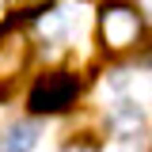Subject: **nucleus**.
<instances>
[{
  "instance_id": "obj_1",
  "label": "nucleus",
  "mask_w": 152,
  "mask_h": 152,
  "mask_svg": "<svg viewBox=\"0 0 152 152\" xmlns=\"http://www.w3.org/2000/svg\"><path fill=\"white\" fill-rule=\"evenodd\" d=\"M76 95H80V80L72 72H46L34 80L27 103L34 114H61L76 103Z\"/></svg>"
},
{
  "instance_id": "obj_9",
  "label": "nucleus",
  "mask_w": 152,
  "mask_h": 152,
  "mask_svg": "<svg viewBox=\"0 0 152 152\" xmlns=\"http://www.w3.org/2000/svg\"><path fill=\"white\" fill-rule=\"evenodd\" d=\"M65 152H88V148H65Z\"/></svg>"
},
{
  "instance_id": "obj_4",
  "label": "nucleus",
  "mask_w": 152,
  "mask_h": 152,
  "mask_svg": "<svg viewBox=\"0 0 152 152\" xmlns=\"http://www.w3.org/2000/svg\"><path fill=\"white\" fill-rule=\"evenodd\" d=\"M141 126H145V110H141L137 103H129V99H122L110 110V129L118 133V137H137Z\"/></svg>"
},
{
  "instance_id": "obj_6",
  "label": "nucleus",
  "mask_w": 152,
  "mask_h": 152,
  "mask_svg": "<svg viewBox=\"0 0 152 152\" xmlns=\"http://www.w3.org/2000/svg\"><path fill=\"white\" fill-rule=\"evenodd\" d=\"M38 31H42L46 38H61V34H65V15H61V12L42 15V19H38Z\"/></svg>"
},
{
  "instance_id": "obj_2",
  "label": "nucleus",
  "mask_w": 152,
  "mask_h": 152,
  "mask_svg": "<svg viewBox=\"0 0 152 152\" xmlns=\"http://www.w3.org/2000/svg\"><path fill=\"white\" fill-rule=\"evenodd\" d=\"M99 38L110 53H126L141 38V15L129 4H107L99 15Z\"/></svg>"
},
{
  "instance_id": "obj_3",
  "label": "nucleus",
  "mask_w": 152,
  "mask_h": 152,
  "mask_svg": "<svg viewBox=\"0 0 152 152\" xmlns=\"http://www.w3.org/2000/svg\"><path fill=\"white\" fill-rule=\"evenodd\" d=\"M27 53H31V46H27L23 31H4L0 34V95H8V84L23 72Z\"/></svg>"
},
{
  "instance_id": "obj_8",
  "label": "nucleus",
  "mask_w": 152,
  "mask_h": 152,
  "mask_svg": "<svg viewBox=\"0 0 152 152\" xmlns=\"http://www.w3.org/2000/svg\"><path fill=\"white\" fill-rule=\"evenodd\" d=\"M141 8H145V12H148V15H152V0H141Z\"/></svg>"
},
{
  "instance_id": "obj_7",
  "label": "nucleus",
  "mask_w": 152,
  "mask_h": 152,
  "mask_svg": "<svg viewBox=\"0 0 152 152\" xmlns=\"http://www.w3.org/2000/svg\"><path fill=\"white\" fill-rule=\"evenodd\" d=\"M0 4H4V12H12V8L15 12H31V8H42L46 0H0Z\"/></svg>"
},
{
  "instance_id": "obj_5",
  "label": "nucleus",
  "mask_w": 152,
  "mask_h": 152,
  "mask_svg": "<svg viewBox=\"0 0 152 152\" xmlns=\"http://www.w3.org/2000/svg\"><path fill=\"white\" fill-rule=\"evenodd\" d=\"M38 137H42V129H38L34 122H15L12 129L4 133L0 152H31V148L38 145Z\"/></svg>"
},
{
  "instance_id": "obj_10",
  "label": "nucleus",
  "mask_w": 152,
  "mask_h": 152,
  "mask_svg": "<svg viewBox=\"0 0 152 152\" xmlns=\"http://www.w3.org/2000/svg\"><path fill=\"white\" fill-rule=\"evenodd\" d=\"M0 12H4V4H0Z\"/></svg>"
}]
</instances>
